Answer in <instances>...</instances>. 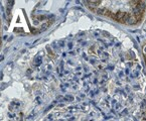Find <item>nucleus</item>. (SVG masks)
Wrapping results in <instances>:
<instances>
[{
  "instance_id": "1",
  "label": "nucleus",
  "mask_w": 146,
  "mask_h": 121,
  "mask_svg": "<svg viewBox=\"0 0 146 121\" xmlns=\"http://www.w3.org/2000/svg\"><path fill=\"white\" fill-rule=\"evenodd\" d=\"M33 71L50 90L92 102L108 110L130 113L142 91L136 56L102 30L82 31L41 51Z\"/></svg>"
},
{
  "instance_id": "2",
  "label": "nucleus",
  "mask_w": 146,
  "mask_h": 121,
  "mask_svg": "<svg viewBox=\"0 0 146 121\" xmlns=\"http://www.w3.org/2000/svg\"><path fill=\"white\" fill-rule=\"evenodd\" d=\"M54 92V91H52ZM58 93V92H54ZM56 101L42 110V117H26L33 121H139L131 113L108 110L92 102L58 93ZM25 121H32L25 119Z\"/></svg>"
},
{
  "instance_id": "3",
  "label": "nucleus",
  "mask_w": 146,
  "mask_h": 121,
  "mask_svg": "<svg viewBox=\"0 0 146 121\" xmlns=\"http://www.w3.org/2000/svg\"><path fill=\"white\" fill-rule=\"evenodd\" d=\"M91 11L125 25H136L144 18V1H85Z\"/></svg>"
},
{
  "instance_id": "4",
  "label": "nucleus",
  "mask_w": 146,
  "mask_h": 121,
  "mask_svg": "<svg viewBox=\"0 0 146 121\" xmlns=\"http://www.w3.org/2000/svg\"><path fill=\"white\" fill-rule=\"evenodd\" d=\"M141 120L146 121V98L144 99L141 106Z\"/></svg>"
},
{
  "instance_id": "5",
  "label": "nucleus",
  "mask_w": 146,
  "mask_h": 121,
  "mask_svg": "<svg viewBox=\"0 0 146 121\" xmlns=\"http://www.w3.org/2000/svg\"><path fill=\"white\" fill-rule=\"evenodd\" d=\"M142 55H143L144 61H145V64H146V43H143V45H142Z\"/></svg>"
}]
</instances>
